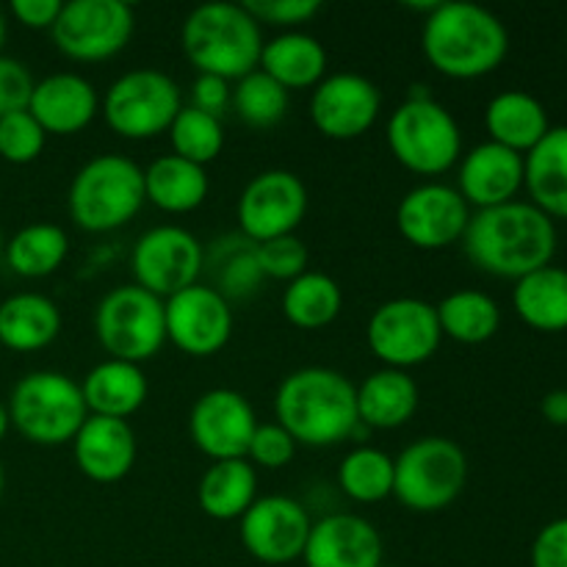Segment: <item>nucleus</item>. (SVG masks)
I'll return each instance as SVG.
<instances>
[{
	"label": "nucleus",
	"mask_w": 567,
	"mask_h": 567,
	"mask_svg": "<svg viewBox=\"0 0 567 567\" xmlns=\"http://www.w3.org/2000/svg\"><path fill=\"white\" fill-rule=\"evenodd\" d=\"M3 491H6V474H3V465H0V498H3Z\"/></svg>",
	"instance_id": "603ef678"
},
{
	"label": "nucleus",
	"mask_w": 567,
	"mask_h": 567,
	"mask_svg": "<svg viewBox=\"0 0 567 567\" xmlns=\"http://www.w3.org/2000/svg\"><path fill=\"white\" fill-rule=\"evenodd\" d=\"M437 324H441L443 338H452L457 343L491 341L502 327V308L496 299L476 288H460V291L446 293L441 305H435Z\"/></svg>",
	"instance_id": "473e14b6"
},
{
	"label": "nucleus",
	"mask_w": 567,
	"mask_h": 567,
	"mask_svg": "<svg viewBox=\"0 0 567 567\" xmlns=\"http://www.w3.org/2000/svg\"><path fill=\"white\" fill-rule=\"evenodd\" d=\"M302 559L308 567H380L382 537L363 515L332 513L313 524Z\"/></svg>",
	"instance_id": "aec40b11"
},
{
	"label": "nucleus",
	"mask_w": 567,
	"mask_h": 567,
	"mask_svg": "<svg viewBox=\"0 0 567 567\" xmlns=\"http://www.w3.org/2000/svg\"><path fill=\"white\" fill-rule=\"evenodd\" d=\"M3 42H6V17L3 11H0V50H3Z\"/></svg>",
	"instance_id": "3c124183"
},
{
	"label": "nucleus",
	"mask_w": 567,
	"mask_h": 567,
	"mask_svg": "<svg viewBox=\"0 0 567 567\" xmlns=\"http://www.w3.org/2000/svg\"><path fill=\"white\" fill-rule=\"evenodd\" d=\"M540 413L548 424L567 426V391H551L543 396Z\"/></svg>",
	"instance_id": "09e8293b"
},
{
	"label": "nucleus",
	"mask_w": 567,
	"mask_h": 567,
	"mask_svg": "<svg viewBox=\"0 0 567 567\" xmlns=\"http://www.w3.org/2000/svg\"><path fill=\"white\" fill-rule=\"evenodd\" d=\"M166 133H169L172 153L199 166H208L225 150V127L219 116H210L192 105H183Z\"/></svg>",
	"instance_id": "e433bc0d"
},
{
	"label": "nucleus",
	"mask_w": 567,
	"mask_h": 567,
	"mask_svg": "<svg viewBox=\"0 0 567 567\" xmlns=\"http://www.w3.org/2000/svg\"><path fill=\"white\" fill-rule=\"evenodd\" d=\"M181 109L183 94L175 78L150 66L120 75L103 97L105 125L127 142L166 133Z\"/></svg>",
	"instance_id": "9d476101"
},
{
	"label": "nucleus",
	"mask_w": 567,
	"mask_h": 567,
	"mask_svg": "<svg viewBox=\"0 0 567 567\" xmlns=\"http://www.w3.org/2000/svg\"><path fill=\"white\" fill-rule=\"evenodd\" d=\"M230 100H233L230 81L197 72V78H194V83H192V103H188L192 109L205 111V114L219 116L221 120V114L230 109Z\"/></svg>",
	"instance_id": "49530a36"
},
{
	"label": "nucleus",
	"mask_w": 567,
	"mask_h": 567,
	"mask_svg": "<svg viewBox=\"0 0 567 567\" xmlns=\"http://www.w3.org/2000/svg\"><path fill=\"white\" fill-rule=\"evenodd\" d=\"M515 313L537 332L567 330V269L543 266L515 280Z\"/></svg>",
	"instance_id": "2f4dec72"
},
{
	"label": "nucleus",
	"mask_w": 567,
	"mask_h": 567,
	"mask_svg": "<svg viewBox=\"0 0 567 567\" xmlns=\"http://www.w3.org/2000/svg\"><path fill=\"white\" fill-rule=\"evenodd\" d=\"M131 266L138 288L158 299H169L199 280L205 269V249L186 227H150L133 244Z\"/></svg>",
	"instance_id": "ddd939ff"
},
{
	"label": "nucleus",
	"mask_w": 567,
	"mask_h": 567,
	"mask_svg": "<svg viewBox=\"0 0 567 567\" xmlns=\"http://www.w3.org/2000/svg\"><path fill=\"white\" fill-rule=\"evenodd\" d=\"M382 92L360 72H332L310 94V120L324 138L352 142L380 120Z\"/></svg>",
	"instance_id": "6ab92c4d"
},
{
	"label": "nucleus",
	"mask_w": 567,
	"mask_h": 567,
	"mask_svg": "<svg viewBox=\"0 0 567 567\" xmlns=\"http://www.w3.org/2000/svg\"><path fill=\"white\" fill-rule=\"evenodd\" d=\"M468 482V457L449 437H419L393 460V496L413 513L452 507Z\"/></svg>",
	"instance_id": "6e6552de"
},
{
	"label": "nucleus",
	"mask_w": 567,
	"mask_h": 567,
	"mask_svg": "<svg viewBox=\"0 0 567 567\" xmlns=\"http://www.w3.org/2000/svg\"><path fill=\"white\" fill-rule=\"evenodd\" d=\"M485 127L491 133V142L518 155H526L532 147H537L540 138L551 131L540 100L532 97L529 92H518V89L496 94L487 103Z\"/></svg>",
	"instance_id": "c756f323"
},
{
	"label": "nucleus",
	"mask_w": 567,
	"mask_h": 567,
	"mask_svg": "<svg viewBox=\"0 0 567 567\" xmlns=\"http://www.w3.org/2000/svg\"><path fill=\"white\" fill-rule=\"evenodd\" d=\"M354 388H358V419L365 430H399L419 410V385L408 371L382 365Z\"/></svg>",
	"instance_id": "bb28decb"
},
{
	"label": "nucleus",
	"mask_w": 567,
	"mask_h": 567,
	"mask_svg": "<svg viewBox=\"0 0 567 567\" xmlns=\"http://www.w3.org/2000/svg\"><path fill=\"white\" fill-rule=\"evenodd\" d=\"M308 244L291 233V236L269 238L264 244H255V260H258L260 275L269 280H297L308 271Z\"/></svg>",
	"instance_id": "ea45409f"
},
{
	"label": "nucleus",
	"mask_w": 567,
	"mask_h": 567,
	"mask_svg": "<svg viewBox=\"0 0 567 567\" xmlns=\"http://www.w3.org/2000/svg\"><path fill=\"white\" fill-rule=\"evenodd\" d=\"M181 44L197 72L238 81L258 70L264 31L244 3H203L183 20Z\"/></svg>",
	"instance_id": "20e7f679"
},
{
	"label": "nucleus",
	"mask_w": 567,
	"mask_h": 567,
	"mask_svg": "<svg viewBox=\"0 0 567 567\" xmlns=\"http://www.w3.org/2000/svg\"><path fill=\"white\" fill-rule=\"evenodd\" d=\"M308 509L291 496H260L238 520V535L252 559L264 565H288L302 559L308 546Z\"/></svg>",
	"instance_id": "f3484780"
},
{
	"label": "nucleus",
	"mask_w": 567,
	"mask_h": 567,
	"mask_svg": "<svg viewBox=\"0 0 567 567\" xmlns=\"http://www.w3.org/2000/svg\"><path fill=\"white\" fill-rule=\"evenodd\" d=\"M468 221V203L449 183H419L396 205V227L402 238L410 247L426 252L463 241Z\"/></svg>",
	"instance_id": "dca6fc26"
},
{
	"label": "nucleus",
	"mask_w": 567,
	"mask_h": 567,
	"mask_svg": "<svg viewBox=\"0 0 567 567\" xmlns=\"http://www.w3.org/2000/svg\"><path fill=\"white\" fill-rule=\"evenodd\" d=\"M338 487L358 504H380L393 496V457L382 449L358 446L338 465Z\"/></svg>",
	"instance_id": "c9c22d12"
},
{
	"label": "nucleus",
	"mask_w": 567,
	"mask_h": 567,
	"mask_svg": "<svg viewBox=\"0 0 567 567\" xmlns=\"http://www.w3.org/2000/svg\"><path fill=\"white\" fill-rule=\"evenodd\" d=\"M81 393L89 415L127 421L147 402L150 382L142 365L105 358L83 377Z\"/></svg>",
	"instance_id": "b1692460"
},
{
	"label": "nucleus",
	"mask_w": 567,
	"mask_h": 567,
	"mask_svg": "<svg viewBox=\"0 0 567 567\" xmlns=\"http://www.w3.org/2000/svg\"><path fill=\"white\" fill-rule=\"evenodd\" d=\"M48 133L25 111H17L0 120V158L9 164H33L42 155Z\"/></svg>",
	"instance_id": "a19ab883"
},
{
	"label": "nucleus",
	"mask_w": 567,
	"mask_h": 567,
	"mask_svg": "<svg viewBox=\"0 0 567 567\" xmlns=\"http://www.w3.org/2000/svg\"><path fill=\"white\" fill-rule=\"evenodd\" d=\"M61 0H11V14L31 31H50L61 14Z\"/></svg>",
	"instance_id": "de8ad7c7"
},
{
	"label": "nucleus",
	"mask_w": 567,
	"mask_h": 567,
	"mask_svg": "<svg viewBox=\"0 0 567 567\" xmlns=\"http://www.w3.org/2000/svg\"><path fill=\"white\" fill-rule=\"evenodd\" d=\"M33 83L37 81L22 61L0 55V120L28 109Z\"/></svg>",
	"instance_id": "c03bdc74"
},
{
	"label": "nucleus",
	"mask_w": 567,
	"mask_h": 567,
	"mask_svg": "<svg viewBox=\"0 0 567 567\" xmlns=\"http://www.w3.org/2000/svg\"><path fill=\"white\" fill-rule=\"evenodd\" d=\"M6 408L11 426L37 446L72 443L89 419L81 382L61 371H31L17 380Z\"/></svg>",
	"instance_id": "0eeeda50"
},
{
	"label": "nucleus",
	"mask_w": 567,
	"mask_h": 567,
	"mask_svg": "<svg viewBox=\"0 0 567 567\" xmlns=\"http://www.w3.org/2000/svg\"><path fill=\"white\" fill-rule=\"evenodd\" d=\"M166 341L188 358H214L227 347L233 336L230 299L221 297L214 286L183 288L175 297L164 299Z\"/></svg>",
	"instance_id": "2eb2a0df"
},
{
	"label": "nucleus",
	"mask_w": 567,
	"mask_h": 567,
	"mask_svg": "<svg viewBox=\"0 0 567 567\" xmlns=\"http://www.w3.org/2000/svg\"><path fill=\"white\" fill-rule=\"evenodd\" d=\"M288 103H291V94L260 70H252L249 75L238 78L230 100L238 116L249 127H258V131L275 127L288 114Z\"/></svg>",
	"instance_id": "4c0bfd02"
},
{
	"label": "nucleus",
	"mask_w": 567,
	"mask_h": 567,
	"mask_svg": "<svg viewBox=\"0 0 567 567\" xmlns=\"http://www.w3.org/2000/svg\"><path fill=\"white\" fill-rule=\"evenodd\" d=\"M275 421L297 446H338L360 430L358 388L341 371L305 365L277 385Z\"/></svg>",
	"instance_id": "f03ea898"
},
{
	"label": "nucleus",
	"mask_w": 567,
	"mask_h": 567,
	"mask_svg": "<svg viewBox=\"0 0 567 567\" xmlns=\"http://www.w3.org/2000/svg\"><path fill=\"white\" fill-rule=\"evenodd\" d=\"M385 142L393 158L421 177L446 175L463 155V131L457 120L426 92V86L410 89L408 100L393 111Z\"/></svg>",
	"instance_id": "39448f33"
},
{
	"label": "nucleus",
	"mask_w": 567,
	"mask_h": 567,
	"mask_svg": "<svg viewBox=\"0 0 567 567\" xmlns=\"http://www.w3.org/2000/svg\"><path fill=\"white\" fill-rule=\"evenodd\" d=\"M3 247H6V241H3V233H0V258H3Z\"/></svg>",
	"instance_id": "864d4df0"
},
{
	"label": "nucleus",
	"mask_w": 567,
	"mask_h": 567,
	"mask_svg": "<svg viewBox=\"0 0 567 567\" xmlns=\"http://www.w3.org/2000/svg\"><path fill=\"white\" fill-rule=\"evenodd\" d=\"M258 424L249 399L233 388H210L192 404L188 413L192 443L205 457H210V463L247 457Z\"/></svg>",
	"instance_id": "a211bd4d"
},
{
	"label": "nucleus",
	"mask_w": 567,
	"mask_h": 567,
	"mask_svg": "<svg viewBox=\"0 0 567 567\" xmlns=\"http://www.w3.org/2000/svg\"><path fill=\"white\" fill-rule=\"evenodd\" d=\"M532 567H567V518L551 520L537 532Z\"/></svg>",
	"instance_id": "a18cd8bd"
},
{
	"label": "nucleus",
	"mask_w": 567,
	"mask_h": 567,
	"mask_svg": "<svg viewBox=\"0 0 567 567\" xmlns=\"http://www.w3.org/2000/svg\"><path fill=\"white\" fill-rule=\"evenodd\" d=\"M258 502V468L241 460L210 463L197 485V504L214 520H241Z\"/></svg>",
	"instance_id": "7c9ffc66"
},
{
	"label": "nucleus",
	"mask_w": 567,
	"mask_h": 567,
	"mask_svg": "<svg viewBox=\"0 0 567 567\" xmlns=\"http://www.w3.org/2000/svg\"><path fill=\"white\" fill-rule=\"evenodd\" d=\"M244 9L255 17L258 25L299 31V25L313 20L321 11L319 0H247Z\"/></svg>",
	"instance_id": "37998d69"
},
{
	"label": "nucleus",
	"mask_w": 567,
	"mask_h": 567,
	"mask_svg": "<svg viewBox=\"0 0 567 567\" xmlns=\"http://www.w3.org/2000/svg\"><path fill=\"white\" fill-rule=\"evenodd\" d=\"M454 188L468 203V208L476 210L513 203L515 194L524 188V155L496 142L476 144L460 158Z\"/></svg>",
	"instance_id": "412c9836"
},
{
	"label": "nucleus",
	"mask_w": 567,
	"mask_h": 567,
	"mask_svg": "<svg viewBox=\"0 0 567 567\" xmlns=\"http://www.w3.org/2000/svg\"><path fill=\"white\" fill-rule=\"evenodd\" d=\"M258 280H264L255 260V244L249 238H225L219 247V258H216V291L221 297H233V293H249Z\"/></svg>",
	"instance_id": "58836bf2"
},
{
	"label": "nucleus",
	"mask_w": 567,
	"mask_h": 567,
	"mask_svg": "<svg viewBox=\"0 0 567 567\" xmlns=\"http://www.w3.org/2000/svg\"><path fill=\"white\" fill-rule=\"evenodd\" d=\"M282 316L299 330H321L341 316L343 291L324 271H305L297 280L286 282L280 299Z\"/></svg>",
	"instance_id": "72a5a7b5"
},
{
	"label": "nucleus",
	"mask_w": 567,
	"mask_h": 567,
	"mask_svg": "<svg viewBox=\"0 0 567 567\" xmlns=\"http://www.w3.org/2000/svg\"><path fill=\"white\" fill-rule=\"evenodd\" d=\"M11 430V421H9V408H6L3 402H0V441L6 437V432Z\"/></svg>",
	"instance_id": "8fccbe9b"
},
{
	"label": "nucleus",
	"mask_w": 567,
	"mask_h": 567,
	"mask_svg": "<svg viewBox=\"0 0 567 567\" xmlns=\"http://www.w3.org/2000/svg\"><path fill=\"white\" fill-rule=\"evenodd\" d=\"M72 460L86 480L97 485H114L133 471L136 435L127 421L89 415L72 437Z\"/></svg>",
	"instance_id": "5701e85b"
},
{
	"label": "nucleus",
	"mask_w": 567,
	"mask_h": 567,
	"mask_svg": "<svg viewBox=\"0 0 567 567\" xmlns=\"http://www.w3.org/2000/svg\"><path fill=\"white\" fill-rule=\"evenodd\" d=\"M144 169L120 153L94 155L75 172L66 194L72 225L86 233H111L144 208Z\"/></svg>",
	"instance_id": "423d86ee"
},
{
	"label": "nucleus",
	"mask_w": 567,
	"mask_h": 567,
	"mask_svg": "<svg viewBox=\"0 0 567 567\" xmlns=\"http://www.w3.org/2000/svg\"><path fill=\"white\" fill-rule=\"evenodd\" d=\"M61 310L44 293H11L0 302V347L11 352H39L61 332Z\"/></svg>",
	"instance_id": "c85d7f7f"
},
{
	"label": "nucleus",
	"mask_w": 567,
	"mask_h": 567,
	"mask_svg": "<svg viewBox=\"0 0 567 567\" xmlns=\"http://www.w3.org/2000/svg\"><path fill=\"white\" fill-rule=\"evenodd\" d=\"M241 236L252 244L291 236L308 216V188L288 169L258 172L236 205Z\"/></svg>",
	"instance_id": "4468645a"
},
{
	"label": "nucleus",
	"mask_w": 567,
	"mask_h": 567,
	"mask_svg": "<svg viewBox=\"0 0 567 567\" xmlns=\"http://www.w3.org/2000/svg\"><path fill=\"white\" fill-rule=\"evenodd\" d=\"M94 336L114 360L142 365L166 343L164 299L131 286H116L94 308Z\"/></svg>",
	"instance_id": "1a4fd4ad"
},
{
	"label": "nucleus",
	"mask_w": 567,
	"mask_h": 567,
	"mask_svg": "<svg viewBox=\"0 0 567 567\" xmlns=\"http://www.w3.org/2000/svg\"><path fill=\"white\" fill-rule=\"evenodd\" d=\"M327 48L305 31H282L264 42L258 70L280 83L288 94L316 89L327 78Z\"/></svg>",
	"instance_id": "393cba45"
},
{
	"label": "nucleus",
	"mask_w": 567,
	"mask_h": 567,
	"mask_svg": "<svg viewBox=\"0 0 567 567\" xmlns=\"http://www.w3.org/2000/svg\"><path fill=\"white\" fill-rule=\"evenodd\" d=\"M210 181L205 166L181 155H158L144 166V199L164 214H192L208 199Z\"/></svg>",
	"instance_id": "a878e982"
},
{
	"label": "nucleus",
	"mask_w": 567,
	"mask_h": 567,
	"mask_svg": "<svg viewBox=\"0 0 567 567\" xmlns=\"http://www.w3.org/2000/svg\"><path fill=\"white\" fill-rule=\"evenodd\" d=\"M365 341L385 369L408 371L426 363L443 343L435 305L415 297L388 299L371 313Z\"/></svg>",
	"instance_id": "9b49d317"
},
{
	"label": "nucleus",
	"mask_w": 567,
	"mask_h": 567,
	"mask_svg": "<svg viewBox=\"0 0 567 567\" xmlns=\"http://www.w3.org/2000/svg\"><path fill=\"white\" fill-rule=\"evenodd\" d=\"M70 255V238L53 221H33L6 241L3 258L14 275L39 280L61 269Z\"/></svg>",
	"instance_id": "f704fd0d"
},
{
	"label": "nucleus",
	"mask_w": 567,
	"mask_h": 567,
	"mask_svg": "<svg viewBox=\"0 0 567 567\" xmlns=\"http://www.w3.org/2000/svg\"><path fill=\"white\" fill-rule=\"evenodd\" d=\"M524 186L548 219H567V125L551 127L524 155Z\"/></svg>",
	"instance_id": "cd10ccee"
},
{
	"label": "nucleus",
	"mask_w": 567,
	"mask_h": 567,
	"mask_svg": "<svg viewBox=\"0 0 567 567\" xmlns=\"http://www.w3.org/2000/svg\"><path fill=\"white\" fill-rule=\"evenodd\" d=\"M463 249L485 275L520 280L543 266H551L557 252V227L540 208L513 199L471 214Z\"/></svg>",
	"instance_id": "f257e3e1"
},
{
	"label": "nucleus",
	"mask_w": 567,
	"mask_h": 567,
	"mask_svg": "<svg viewBox=\"0 0 567 567\" xmlns=\"http://www.w3.org/2000/svg\"><path fill=\"white\" fill-rule=\"evenodd\" d=\"M293 457H297V441H293L277 421H271V424H258V430H255L247 449V460L255 468H286Z\"/></svg>",
	"instance_id": "79ce46f5"
},
{
	"label": "nucleus",
	"mask_w": 567,
	"mask_h": 567,
	"mask_svg": "<svg viewBox=\"0 0 567 567\" xmlns=\"http://www.w3.org/2000/svg\"><path fill=\"white\" fill-rule=\"evenodd\" d=\"M100 111L97 89L78 72H53L33 83L28 114L48 136H75Z\"/></svg>",
	"instance_id": "4be33fe9"
},
{
	"label": "nucleus",
	"mask_w": 567,
	"mask_h": 567,
	"mask_svg": "<svg viewBox=\"0 0 567 567\" xmlns=\"http://www.w3.org/2000/svg\"><path fill=\"white\" fill-rule=\"evenodd\" d=\"M136 31V14L122 0H70L50 28L61 55L81 64H97L120 55Z\"/></svg>",
	"instance_id": "f8f14e48"
},
{
	"label": "nucleus",
	"mask_w": 567,
	"mask_h": 567,
	"mask_svg": "<svg viewBox=\"0 0 567 567\" xmlns=\"http://www.w3.org/2000/svg\"><path fill=\"white\" fill-rule=\"evenodd\" d=\"M421 50L441 75L454 78V81H474V78L491 75L504 64L509 33L504 22L485 6L441 0L435 11L426 14Z\"/></svg>",
	"instance_id": "7ed1b4c3"
},
{
	"label": "nucleus",
	"mask_w": 567,
	"mask_h": 567,
	"mask_svg": "<svg viewBox=\"0 0 567 567\" xmlns=\"http://www.w3.org/2000/svg\"><path fill=\"white\" fill-rule=\"evenodd\" d=\"M380 567H399V565H385V563H382Z\"/></svg>",
	"instance_id": "5fc2aeb1"
}]
</instances>
